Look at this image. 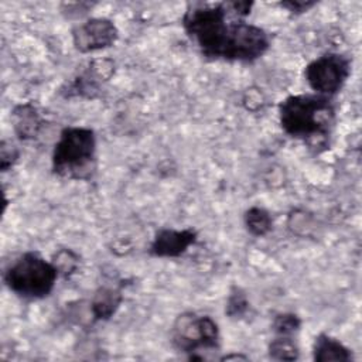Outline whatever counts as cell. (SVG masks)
I'll return each mask as SVG.
<instances>
[{
	"label": "cell",
	"mask_w": 362,
	"mask_h": 362,
	"mask_svg": "<svg viewBox=\"0 0 362 362\" xmlns=\"http://www.w3.org/2000/svg\"><path fill=\"white\" fill-rule=\"evenodd\" d=\"M239 16L230 1L202 3L187 6L182 27L188 38L212 59L252 62L270 47L269 34Z\"/></svg>",
	"instance_id": "6da1fadb"
},
{
	"label": "cell",
	"mask_w": 362,
	"mask_h": 362,
	"mask_svg": "<svg viewBox=\"0 0 362 362\" xmlns=\"http://www.w3.org/2000/svg\"><path fill=\"white\" fill-rule=\"evenodd\" d=\"M331 99L321 95H291L279 105L281 129L291 137L317 143L325 140L334 124Z\"/></svg>",
	"instance_id": "7a4b0ae2"
},
{
	"label": "cell",
	"mask_w": 362,
	"mask_h": 362,
	"mask_svg": "<svg viewBox=\"0 0 362 362\" xmlns=\"http://www.w3.org/2000/svg\"><path fill=\"white\" fill-rule=\"evenodd\" d=\"M96 137L89 127H65L54 146L52 171L65 178H88L95 168Z\"/></svg>",
	"instance_id": "3957f363"
},
{
	"label": "cell",
	"mask_w": 362,
	"mask_h": 362,
	"mask_svg": "<svg viewBox=\"0 0 362 362\" xmlns=\"http://www.w3.org/2000/svg\"><path fill=\"white\" fill-rule=\"evenodd\" d=\"M58 274L52 262L45 260L35 252H27L6 269L4 281L14 294L37 300L47 297L52 291Z\"/></svg>",
	"instance_id": "277c9868"
},
{
	"label": "cell",
	"mask_w": 362,
	"mask_h": 362,
	"mask_svg": "<svg viewBox=\"0 0 362 362\" xmlns=\"http://www.w3.org/2000/svg\"><path fill=\"white\" fill-rule=\"evenodd\" d=\"M171 339L178 351L187 354L214 349L219 342V329L209 315L182 313L174 321Z\"/></svg>",
	"instance_id": "5b68a950"
},
{
	"label": "cell",
	"mask_w": 362,
	"mask_h": 362,
	"mask_svg": "<svg viewBox=\"0 0 362 362\" xmlns=\"http://www.w3.org/2000/svg\"><path fill=\"white\" fill-rule=\"evenodd\" d=\"M351 72L349 59L338 52L324 54L311 61L304 71L310 88L321 96L331 98L341 90Z\"/></svg>",
	"instance_id": "8992f818"
},
{
	"label": "cell",
	"mask_w": 362,
	"mask_h": 362,
	"mask_svg": "<svg viewBox=\"0 0 362 362\" xmlns=\"http://www.w3.org/2000/svg\"><path fill=\"white\" fill-rule=\"evenodd\" d=\"M119 31L112 20L103 17L89 18L72 30V42L81 52H93L112 47Z\"/></svg>",
	"instance_id": "52a82bcc"
},
{
	"label": "cell",
	"mask_w": 362,
	"mask_h": 362,
	"mask_svg": "<svg viewBox=\"0 0 362 362\" xmlns=\"http://www.w3.org/2000/svg\"><path fill=\"white\" fill-rule=\"evenodd\" d=\"M197 240L192 229H161L150 245V253L157 257H178Z\"/></svg>",
	"instance_id": "ba28073f"
},
{
	"label": "cell",
	"mask_w": 362,
	"mask_h": 362,
	"mask_svg": "<svg viewBox=\"0 0 362 362\" xmlns=\"http://www.w3.org/2000/svg\"><path fill=\"white\" fill-rule=\"evenodd\" d=\"M314 361L318 362H348L352 359V355L346 346H344L339 341L335 338L327 335V334H320L315 341H314Z\"/></svg>",
	"instance_id": "9c48e42d"
},
{
	"label": "cell",
	"mask_w": 362,
	"mask_h": 362,
	"mask_svg": "<svg viewBox=\"0 0 362 362\" xmlns=\"http://www.w3.org/2000/svg\"><path fill=\"white\" fill-rule=\"evenodd\" d=\"M14 129L20 139L35 137L41 127V119L31 105H21L13 112Z\"/></svg>",
	"instance_id": "30bf717a"
},
{
	"label": "cell",
	"mask_w": 362,
	"mask_h": 362,
	"mask_svg": "<svg viewBox=\"0 0 362 362\" xmlns=\"http://www.w3.org/2000/svg\"><path fill=\"white\" fill-rule=\"evenodd\" d=\"M122 301V294L116 288L100 287L92 300V314L95 320H106L112 317Z\"/></svg>",
	"instance_id": "8fae6325"
},
{
	"label": "cell",
	"mask_w": 362,
	"mask_h": 362,
	"mask_svg": "<svg viewBox=\"0 0 362 362\" xmlns=\"http://www.w3.org/2000/svg\"><path fill=\"white\" fill-rule=\"evenodd\" d=\"M272 216L263 208L252 206L245 214L246 229L255 236H264L272 229Z\"/></svg>",
	"instance_id": "7c38bea8"
},
{
	"label": "cell",
	"mask_w": 362,
	"mask_h": 362,
	"mask_svg": "<svg viewBox=\"0 0 362 362\" xmlns=\"http://www.w3.org/2000/svg\"><path fill=\"white\" fill-rule=\"evenodd\" d=\"M269 354L270 358L277 361H293L298 356V348L291 337L277 335L269 345Z\"/></svg>",
	"instance_id": "4fadbf2b"
},
{
	"label": "cell",
	"mask_w": 362,
	"mask_h": 362,
	"mask_svg": "<svg viewBox=\"0 0 362 362\" xmlns=\"http://www.w3.org/2000/svg\"><path fill=\"white\" fill-rule=\"evenodd\" d=\"M300 327V320L294 314H279L273 321V331L277 335L283 337H291Z\"/></svg>",
	"instance_id": "5bb4252c"
},
{
	"label": "cell",
	"mask_w": 362,
	"mask_h": 362,
	"mask_svg": "<svg viewBox=\"0 0 362 362\" xmlns=\"http://www.w3.org/2000/svg\"><path fill=\"white\" fill-rule=\"evenodd\" d=\"M51 262L57 267L58 273L71 274V273H74V270L78 266V256L72 250L64 249V250H59L54 256V260H51Z\"/></svg>",
	"instance_id": "9a60e30c"
},
{
	"label": "cell",
	"mask_w": 362,
	"mask_h": 362,
	"mask_svg": "<svg viewBox=\"0 0 362 362\" xmlns=\"http://www.w3.org/2000/svg\"><path fill=\"white\" fill-rule=\"evenodd\" d=\"M247 307H249V303H247L245 294L239 288H236L233 293H230L228 304H226V313L230 317L243 315L246 313Z\"/></svg>",
	"instance_id": "2e32d148"
},
{
	"label": "cell",
	"mask_w": 362,
	"mask_h": 362,
	"mask_svg": "<svg viewBox=\"0 0 362 362\" xmlns=\"http://www.w3.org/2000/svg\"><path fill=\"white\" fill-rule=\"evenodd\" d=\"M280 6L287 8L291 13L300 14V13H304V11L310 10L311 7H314L315 3L314 1H293L291 0V1H283V3H280Z\"/></svg>",
	"instance_id": "e0dca14e"
}]
</instances>
